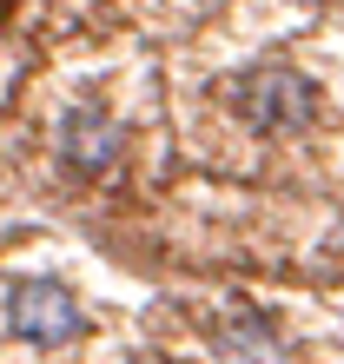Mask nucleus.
Segmentation results:
<instances>
[{"instance_id":"nucleus-1","label":"nucleus","mask_w":344,"mask_h":364,"mask_svg":"<svg viewBox=\"0 0 344 364\" xmlns=\"http://www.w3.org/2000/svg\"><path fill=\"white\" fill-rule=\"evenodd\" d=\"M232 106H239V119L258 139H285V133H305L318 119L325 93H318V80L298 73L291 60H258V67H245L232 80Z\"/></svg>"},{"instance_id":"nucleus-3","label":"nucleus","mask_w":344,"mask_h":364,"mask_svg":"<svg viewBox=\"0 0 344 364\" xmlns=\"http://www.w3.org/2000/svg\"><path fill=\"white\" fill-rule=\"evenodd\" d=\"M53 139H60V159H67L73 173H113V159H119V126L93 100H73L67 113H60Z\"/></svg>"},{"instance_id":"nucleus-4","label":"nucleus","mask_w":344,"mask_h":364,"mask_svg":"<svg viewBox=\"0 0 344 364\" xmlns=\"http://www.w3.org/2000/svg\"><path fill=\"white\" fill-rule=\"evenodd\" d=\"M212 358L219 364H285V345H278V331L258 311H245V318H225L212 331Z\"/></svg>"},{"instance_id":"nucleus-2","label":"nucleus","mask_w":344,"mask_h":364,"mask_svg":"<svg viewBox=\"0 0 344 364\" xmlns=\"http://www.w3.org/2000/svg\"><path fill=\"white\" fill-rule=\"evenodd\" d=\"M0 311H7V331L20 338V345H40V351L73 345V338L86 331L80 298L60 285V278H47V272L14 278V285H7V298H0Z\"/></svg>"}]
</instances>
